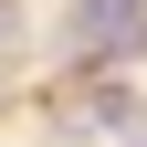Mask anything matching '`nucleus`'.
Returning a JSON list of instances; mask_svg holds the SVG:
<instances>
[{"label": "nucleus", "mask_w": 147, "mask_h": 147, "mask_svg": "<svg viewBox=\"0 0 147 147\" xmlns=\"http://www.w3.org/2000/svg\"><path fill=\"white\" fill-rule=\"evenodd\" d=\"M137 11H147V0H74V32H84V42H95V53H137Z\"/></svg>", "instance_id": "nucleus-1"}, {"label": "nucleus", "mask_w": 147, "mask_h": 147, "mask_svg": "<svg viewBox=\"0 0 147 147\" xmlns=\"http://www.w3.org/2000/svg\"><path fill=\"white\" fill-rule=\"evenodd\" d=\"M11 32H21V21H11V0H0V42H11Z\"/></svg>", "instance_id": "nucleus-2"}]
</instances>
